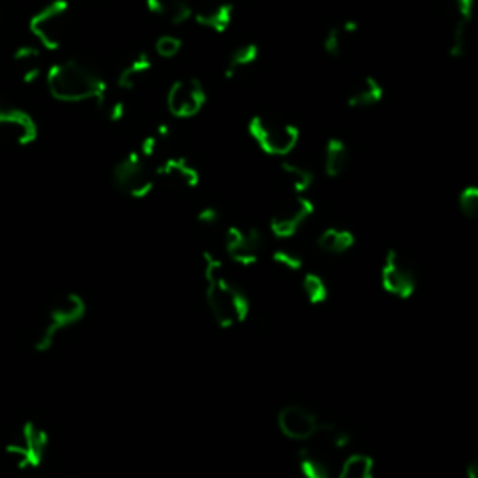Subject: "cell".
Masks as SVG:
<instances>
[{
	"mask_svg": "<svg viewBox=\"0 0 478 478\" xmlns=\"http://www.w3.org/2000/svg\"><path fill=\"white\" fill-rule=\"evenodd\" d=\"M303 292H305L308 303H312V305H322L329 298V288H327L326 280L316 273H307L303 277Z\"/></svg>",
	"mask_w": 478,
	"mask_h": 478,
	"instance_id": "28",
	"label": "cell"
},
{
	"mask_svg": "<svg viewBox=\"0 0 478 478\" xmlns=\"http://www.w3.org/2000/svg\"><path fill=\"white\" fill-rule=\"evenodd\" d=\"M357 32H359V23L354 19L331 26L324 38V51L333 58H340L347 51L349 42L354 40Z\"/></svg>",
	"mask_w": 478,
	"mask_h": 478,
	"instance_id": "18",
	"label": "cell"
},
{
	"mask_svg": "<svg viewBox=\"0 0 478 478\" xmlns=\"http://www.w3.org/2000/svg\"><path fill=\"white\" fill-rule=\"evenodd\" d=\"M157 176L167 178L169 181L181 185L185 189H195L200 183L199 169L189 161L187 157H167L157 165Z\"/></svg>",
	"mask_w": 478,
	"mask_h": 478,
	"instance_id": "15",
	"label": "cell"
},
{
	"mask_svg": "<svg viewBox=\"0 0 478 478\" xmlns=\"http://www.w3.org/2000/svg\"><path fill=\"white\" fill-rule=\"evenodd\" d=\"M167 105L176 118H193L206 105V88L199 79L176 81L169 90Z\"/></svg>",
	"mask_w": 478,
	"mask_h": 478,
	"instance_id": "11",
	"label": "cell"
},
{
	"mask_svg": "<svg viewBox=\"0 0 478 478\" xmlns=\"http://www.w3.org/2000/svg\"><path fill=\"white\" fill-rule=\"evenodd\" d=\"M183 44L176 36H161L155 42V53L163 58H174L180 54Z\"/></svg>",
	"mask_w": 478,
	"mask_h": 478,
	"instance_id": "32",
	"label": "cell"
},
{
	"mask_svg": "<svg viewBox=\"0 0 478 478\" xmlns=\"http://www.w3.org/2000/svg\"><path fill=\"white\" fill-rule=\"evenodd\" d=\"M349 161H352V153H349L347 144L337 137L329 139L326 144V159H324L326 174L329 178L342 176L347 171Z\"/></svg>",
	"mask_w": 478,
	"mask_h": 478,
	"instance_id": "21",
	"label": "cell"
},
{
	"mask_svg": "<svg viewBox=\"0 0 478 478\" xmlns=\"http://www.w3.org/2000/svg\"><path fill=\"white\" fill-rule=\"evenodd\" d=\"M259 60V45L257 44H243L238 49L232 51V54L227 60L225 68V77L227 79H236L243 72H247L252 63H257Z\"/></svg>",
	"mask_w": 478,
	"mask_h": 478,
	"instance_id": "23",
	"label": "cell"
},
{
	"mask_svg": "<svg viewBox=\"0 0 478 478\" xmlns=\"http://www.w3.org/2000/svg\"><path fill=\"white\" fill-rule=\"evenodd\" d=\"M84 314H86V303L81 296L68 294L58 299L49 310L47 320L34 340L36 352H47V349H51L56 338L66 329L79 324Z\"/></svg>",
	"mask_w": 478,
	"mask_h": 478,
	"instance_id": "4",
	"label": "cell"
},
{
	"mask_svg": "<svg viewBox=\"0 0 478 478\" xmlns=\"http://www.w3.org/2000/svg\"><path fill=\"white\" fill-rule=\"evenodd\" d=\"M45 81L51 95L58 102H93L100 107L105 105L107 83L98 70L83 60L70 58L54 63L49 68Z\"/></svg>",
	"mask_w": 478,
	"mask_h": 478,
	"instance_id": "1",
	"label": "cell"
},
{
	"mask_svg": "<svg viewBox=\"0 0 478 478\" xmlns=\"http://www.w3.org/2000/svg\"><path fill=\"white\" fill-rule=\"evenodd\" d=\"M249 135L262 151L275 157L290 155L299 142L298 127L273 116H254L249 122Z\"/></svg>",
	"mask_w": 478,
	"mask_h": 478,
	"instance_id": "3",
	"label": "cell"
},
{
	"mask_svg": "<svg viewBox=\"0 0 478 478\" xmlns=\"http://www.w3.org/2000/svg\"><path fill=\"white\" fill-rule=\"evenodd\" d=\"M146 8L171 24H183L193 17V6L189 0H146Z\"/></svg>",
	"mask_w": 478,
	"mask_h": 478,
	"instance_id": "19",
	"label": "cell"
},
{
	"mask_svg": "<svg viewBox=\"0 0 478 478\" xmlns=\"http://www.w3.org/2000/svg\"><path fill=\"white\" fill-rule=\"evenodd\" d=\"M337 478H374V460L368 454L363 453H356V454H349Z\"/></svg>",
	"mask_w": 478,
	"mask_h": 478,
	"instance_id": "27",
	"label": "cell"
},
{
	"mask_svg": "<svg viewBox=\"0 0 478 478\" xmlns=\"http://www.w3.org/2000/svg\"><path fill=\"white\" fill-rule=\"evenodd\" d=\"M458 208L469 219H474L478 215V187L476 185H467L462 190L458 197Z\"/></svg>",
	"mask_w": 478,
	"mask_h": 478,
	"instance_id": "31",
	"label": "cell"
},
{
	"mask_svg": "<svg viewBox=\"0 0 478 478\" xmlns=\"http://www.w3.org/2000/svg\"><path fill=\"white\" fill-rule=\"evenodd\" d=\"M465 474H467V478H478V463L476 462L469 463L465 469Z\"/></svg>",
	"mask_w": 478,
	"mask_h": 478,
	"instance_id": "35",
	"label": "cell"
},
{
	"mask_svg": "<svg viewBox=\"0 0 478 478\" xmlns=\"http://www.w3.org/2000/svg\"><path fill=\"white\" fill-rule=\"evenodd\" d=\"M474 21V0H454V28L449 45L453 58H463L471 44V28Z\"/></svg>",
	"mask_w": 478,
	"mask_h": 478,
	"instance_id": "14",
	"label": "cell"
},
{
	"mask_svg": "<svg viewBox=\"0 0 478 478\" xmlns=\"http://www.w3.org/2000/svg\"><path fill=\"white\" fill-rule=\"evenodd\" d=\"M112 181L120 193L130 199H146L153 190V176L148 161L139 153H127L112 169Z\"/></svg>",
	"mask_w": 478,
	"mask_h": 478,
	"instance_id": "6",
	"label": "cell"
},
{
	"mask_svg": "<svg viewBox=\"0 0 478 478\" xmlns=\"http://www.w3.org/2000/svg\"><path fill=\"white\" fill-rule=\"evenodd\" d=\"M49 447L47 432L36 423H26L19 430L17 437L8 443V458L23 471L36 469L44 463Z\"/></svg>",
	"mask_w": 478,
	"mask_h": 478,
	"instance_id": "7",
	"label": "cell"
},
{
	"mask_svg": "<svg viewBox=\"0 0 478 478\" xmlns=\"http://www.w3.org/2000/svg\"><path fill=\"white\" fill-rule=\"evenodd\" d=\"M204 280L206 301L217 326L230 329L243 324L250 312L249 299L227 277L225 266L211 252H204Z\"/></svg>",
	"mask_w": 478,
	"mask_h": 478,
	"instance_id": "2",
	"label": "cell"
},
{
	"mask_svg": "<svg viewBox=\"0 0 478 478\" xmlns=\"http://www.w3.org/2000/svg\"><path fill=\"white\" fill-rule=\"evenodd\" d=\"M153 68V60L148 53H139L137 56H133L130 62L125 63L122 68V72L118 73V86L122 90H133L142 77H146Z\"/></svg>",
	"mask_w": 478,
	"mask_h": 478,
	"instance_id": "20",
	"label": "cell"
},
{
	"mask_svg": "<svg viewBox=\"0 0 478 478\" xmlns=\"http://www.w3.org/2000/svg\"><path fill=\"white\" fill-rule=\"evenodd\" d=\"M385 90L376 77L365 75L359 79L347 93V105L352 109H368L384 100Z\"/></svg>",
	"mask_w": 478,
	"mask_h": 478,
	"instance_id": "17",
	"label": "cell"
},
{
	"mask_svg": "<svg viewBox=\"0 0 478 478\" xmlns=\"http://www.w3.org/2000/svg\"><path fill=\"white\" fill-rule=\"evenodd\" d=\"M15 66L21 72V79L26 84H32L34 81H38L42 77V63H40V49L36 47H21L15 56Z\"/></svg>",
	"mask_w": 478,
	"mask_h": 478,
	"instance_id": "25",
	"label": "cell"
},
{
	"mask_svg": "<svg viewBox=\"0 0 478 478\" xmlns=\"http://www.w3.org/2000/svg\"><path fill=\"white\" fill-rule=\"evenodd\" d=\"M125 116V103L123 102H114L111 107H109V120L112 123H118L122 122Z\"/></svg>",
	"mask_w": 478,
	"mask_h": 478,
	"instance_id": "34",
	"label": "cell"
},
{
	"mask_svg": "<svg viewBox=\"0 0 478 478\" xmlns=\"http://www.w3.org/2000/svg\"><path fill=\"white\" fill-rule=\"evenodd\" d=\"M197 220L200 222V225H206V227H213L217 225V222L220 220V213L215 206H204L199 215H197Z\"/></svg>",
	"mask_w": 478,
	"mask_h": 478,
	"instance_id": "33",
	"label": "cell"
},
{
	"mask_svg": "<svg viewBox=\"0 0 478 478\" xmlns=\"http://www.w3.org/2000/svg\"><path fill=\"white\" fill-rule=\"evenodd\" d=\"M271 259L277 266L288 269V271H301L303 269V259L301 254H298L296 250H290V249H275L271 252Z\"/></svg>",
	"mask_w": 478,
	"mask_h": 478,
	"instance_id": "30",
	"label": "cell"
},
{
	"mask_svg": "<svg viewBox=\"0 0 478 478\" xmlns=\"http://www.w3.org/2000/svg\"><path fill=\"white\" fill-rule=\"evenodd\" d=\"M225 249L236 264L249 268L260 260L264 236L259 229L252 227H230L227 230Z\"/></svg>",
	"mask_w": 478,
	"mask_h": 478,
	"instance_id": "10",
	"label": "cell"
},
{
	"mask_svg": "<svg viewBox=\"0 0 478 478\" xmlns=\"http://www.w3.org/2000/svg\"><path fill=\"white\" fill-rule=\"evenodd\" d=\"M0 135L17 144H30L38 137V127L24 111L0 109Z\"/></svg>",
	"mask_w": 478,
	"mask_h": 478,
	"instance_id": "13",
	"label": "cell"
},
{
	"mask_svg": "<svg viewBox=\"0 0 478 478\" xmlns=\"http://www.w3.org/2000/svg\"><path fill=\"white\" fill-rule=\"evenodd\" d=\"M169 137H171L169 125H157V130L142 141L139 153L148 161L150 157H155L159 153V150H161L163 142L169 141Z\"/></svg>",
	"mask_w": 478,
	"mask_h": 478,
	"instance_id": "29",
	"label": "cell"
},
{
	"mask_svg": "<svg viewBox=\"0 0 478 478\" xmlns=\"http://www.w3.org/2000/svg\"><path fill=\"white\" fill-rule=\"evenodd\" d=\"M299 473L303 478H333V471L326 456L312 447L299 451Z\"/></svg>",
	"mask_w": 478,
	"mask_h": 478,
	"instance_id": "22",
	"label": "cell"
},
{
	"mask_svg": "<svg viewBox=\"0 0 478 478\" xmlns=\"http://www.w3.org/2000/svg\"><path fill=\"white\" fill-rule=\"evenodd\" d=\"M195 21L213 30L215 34L227 32L234 21V5L230 3H206L195 12Z\"/></svg>",
	"mask_w": 478,
	"mask_h": 478,
	"instance_id": "16",
	"label": "cell"
},
{
	"mask_svg": "<svg viewBox=\"0 0 478 478\" xmlns=\"http://www.w3.org/2000/svg\"><path fill=\"white\" fill-rule=\"evenodd\" d=\"M314 213V204L310 199L303 195H296L294 199L282 202L269 219V229L275 238L290 239L298 234V230L305 225Z\"/></svg>",
	"mask_w": 478,
	"mask_h": 478,
	"instance_id": "9",
	"label": "cell"
},
{
	"mask_svg": "<svg viewBox=\"0 0 478 478\" xmlns=\"http://www.w3.org/2000/svg\"><path fill=\"white\" fill-rule=\"evenodd\" d=\"M30 32L49 51L63 45L70 32V5L68 0H53L30 19Z\"/></svg>",
	"mask_w": 478,
	"mask_h": 478,
	"instance_id": "5",
	"label": "cell"
},
{
	"mask_svg": "<svg viewBox=\"0 0 478 478\" xmlns=\"http://www.w3.org/2000/svg\"><path fill=\"white\" fill-rule=\"evenodd\" d=\"M381 286L398 299H409L417 290V273L398 250H389L381 268Z\"/></svg>",
	"mask_w": 478,
	"mask_h": 478,
	"instance_id": "8",
	"label": "cell"
},
{
	"mask_svg": "<svg viewBox=\"0 0 478 478\" xmlns=\"http://www.w3.org/2000/svg\"><path fill=\"white\" fill-rule=\"evenodd\" d=\"M280 171L298 195H305L316 180L314 172L308 167L296 163V161H282Z\"/></svg>",
	"mask_w": 478,
	"mask_h": 478,
	"instance_id": "26",
	"label": "cell"
},
{
	"mask_svg": "<svg viewBox=\"0 0 478 478\" xmlns=\"http://www.w3.org/2000/svg\"><path fill=\"white\" fill-rule=\"evenodd\" d=\"M277 424L284 437L292 441H310L320 426V421L305 405L290 404L278 411Z\"/></svg>",
	"mask_w": 478,
	"mask_h": 478,
	"instance_id": "12",
	"label": "cell"
},
{
	"mask_svg": "<svg viewBox=\"0 0 478 478\" xmlns=\"http://www.w3.org/2000/svg\"><path fill=\"white\" fill-rule=\"evenodd\" d=\"M356 245L354 232L346 229L331 227L317 236V247H320L327 254H344Z\"/></svg>",
	"mask_w": 478,
	"mask_h": 478,
	"instance_id": "24",
	"label": "cell"
}]
</instances>
